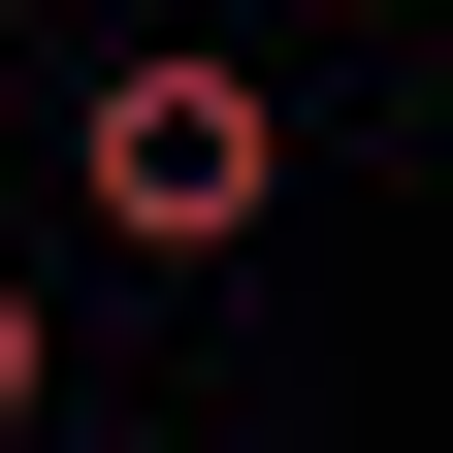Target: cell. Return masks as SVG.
I'll list each match as a JSON object with an SVG mask.
<instances>
[{
    "label": "cell",
    "mask_w": 453,
    "mask_h": 453,
    "mask_svg": "<svg viewBox=\"0 0 453 453\" xmlns=\"http://www.w3.org/2000/svg\"><path fill=\"white\" fill-rule=\"evenodd\" d=\"M65 195L130 226L162 292H195V259H259V195H292V97L226 65V33H162V65H97V130H65Z\"/></svg>",
    "instance_id": "obj_1"
},
{
    "label": "cell",
    "mask_w": 453,
    "mask_h": 453,
    "mask_svg": "<svg viewBox=\"0 0 453 453\" xmlns=\"http://www.w3.org/2000/svg\"><path fill=\"white\" fill-rule=\"evenodd\" d=\"M0 453H65V324H33V259H0Z\"/></svg>",
    "instance_id": "obj_2"
}]
</instances>
